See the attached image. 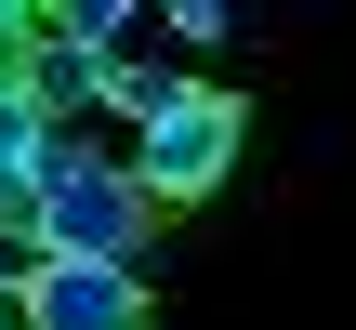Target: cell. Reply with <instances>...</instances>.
<instances>
[{
	"instance_id": "1",
	"label": "cell",
	"mask_w": 356,
	"mask_h": 330,
	"mask_svg": "<svg viewBox=\"0 0 356 330\" xmlns=\"http://www.w3.org/2000/svg\"><path fill=\"white\" fill-rule=\"evenodd\" d=\"M145 225H159V198L132 185V159H92L66 132L53 172H40V251L53 265H132L145 278Z\"/></svg>"
},
{
	"instance_id": "2",
	"label": "cell",
	"mask_w": 356,
	"mask_h": 330,
	"mask_svg": "<svg viewBox=\"0 0 356 330\" xmlns=\"http://www.w3.org/2000/svg\"><path fill=\"white\" fill-rule=\"evenodd\" d=\"M238 146H251V106L238 93H211V79H185L145 132H132V185L172 212V198H211L225 172H238Z\"/></svg>"
},
{
	"instance_id": "3",
	"label": "cell",
	"mask_w": 356,
	"mask_h": 330,
	"mask_svg": "<svg viewBox=\"0 0 356 330\" xmlns=\"http://www.w3.org/2000/svg\"><path fill=\"white\" fill-rule=\"evenodd\" d=\"M13 330H145V278H132V265H53V251H40Z\"/></svg>"
},
{
	"instance_id": "4",
	"label": "cell",
	"mask_w": 356,
	"mask_h": 330,
	"mask_svg": "<svg viewBox=\"0 0 356 330\" xmlns=\"http://www.w3.org/2000/svg\"><path fill=\"white\" fill-rule=\"evenodd\" d=\"M92 93H106V66H92V53H79V40H66L53 13H40V53H26V106H40V119L66 132V119H79Z\"/></svg>"
},
{
	"instance_id": "5",
	"label": "cell",
	"mask_w": 356,
	"mask_h": 330,
	"mask_svg": "<svg viewBox=\"0 0 356 330\" xmlns=\"http://www.w3.org/2000/svg\"><path fill=\"white\" fill-rule=\"evenodd\" d=\"M53 26H66V40H79L92 66H132V40H145V13H119V0H66Z\"/></svg>"
},
{
	"instance_id": "6",
	"label": "cell",
	"mask_w": 356,
	"mask_h": 330,
	"mask_svg": "<svg viewBox=\"0 0 356 330\" xmlns=\"http://www.w3.org/2000/svg\"><path fill=\"white\" fill-rule=\"evenodd\" d=\"M172 93H185V79H172V66H145V53H132V66H106V106H119L132 132H145V119H159Z\"/></svg>"
},
{
	"instance_id": "7",
	"label": "cell",
	"mask_w": 356,
	"mask_h": 330,
	"mask_svg": "<svg viewBox=\"0 0 356 330\" xmlns=\"http://www.w3.org/2000/svg\"><path fill=\"white\" fill-rule=\"evenodd\" d=\"M26 278H40V251H26V238H0V317L26 304Z\"/></svg>"
},
{
	"instance_id": "8",
	"label": "cell",
	"mask_w": 356,
	"mask_h": 330,
	"mask_svg": "<svg viewBox=\"0 0 356 330\" xmlns=\"http://www.w3.org/2000/svg\"><path fill=\"white\" fill-rule=\"evenodd\" d=\"M0 330H13V317H0Z\"/></svg>"
}]
</instances>
